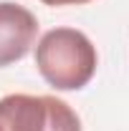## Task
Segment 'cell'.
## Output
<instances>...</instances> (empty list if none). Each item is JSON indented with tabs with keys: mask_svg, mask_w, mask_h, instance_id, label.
Listing matches in <instances>:
<instances>
[{
	"mask_svg": "<svg viewBox=\"0 0 129 131\" xmlns=\"http://www.w3.org/2000/svg\"><path fill=\"white\" fill-rule=\"evenodd\" d=\"M38 35V20L18 3H0V68L25 58Z\"/></svg>",
	"mask_w": 129,
	"mask_h": 131,
	"instance_id": "3957f363",
	"label": "cell"
},
{
	"mask_svg": "<svg viewBox=\"0 0 129 131\" xmlns=\"http://www.w3.org/2000/svg\"><path fill=\"white\" fill-rule=\"evenodd\" d=\"M96 48L76 28H53L35 46L38 73L58 91H79L96 73Z\"/></svg>",
	"mask_w": 129,
	"mask_h": 131,
	"instance_id": "6da1fadb",
	"label": "cell"
},
{
	"mask_svg": "<svg viewBox=\"0 0 129 131\" xmlns=\"http://www.w3.org/2000/svg\"><path fill=\"white\" fill-rule=\"evenodd\" d=\"M0 131H81V121L56 96L10 93L0 98Z\"/></svg>",
	"mask_w": 129,
	"mask_h": 131,
	"instance_id": "7a4b0ae2",
	"label": "cell"
},
{
	"mask_svg": "<svg viewBox=\"0 0 129 131\" xmlns=\"http://www.w3.org/2000/svg\"><path fill=\"white\" fill-rule=\"evenodd\" d=\"M43 5H84V3H91V0H41Z\"/></svg>",
	"mask_w": 129,
	"mask_h": 131,
	"instance_id": "277c9868",
	"label": "cell"
}]
</instances>
